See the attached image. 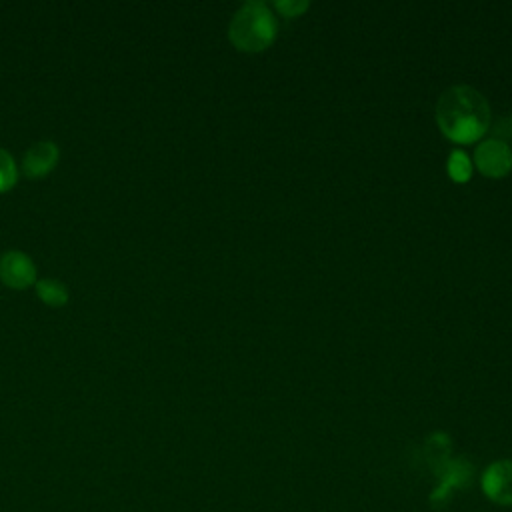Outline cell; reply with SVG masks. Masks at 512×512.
Listing matches in <instances>:
<instances>
[{"label":"cell","mask_w":512,"mask_h":512,"mask_svg":"<svg viewBox=\"0 0 512 512\" xmlns=\"http://www.w3.org/2000/svg\"><path fill=\"white\" fill-rule=\"evenodd\" d=\"M278 22L272 10L258 0L244 2L232 16L228 38L240 52H262L276 38Z\"/></svg>","instance_id":"7a4b0ae2"},{"label":"cell","mask_w":512,"mask_h":512,"mask_svg":"<svg viewBox=\"0 0 512 512\" xmlns=\"http://www.w3.org/2000/svg\"><path fill=\"white\" fill-rule=\"evenodd\" d=\"M474 164L488 178H504L512 170V148L498 138L482 140L474 150Z\"/></svg>","instance_id":"5b68a950"},{"label":"cell","mask_w":512,"mask_h":512,"mask_svg":"<svg viewBox=\"0 0 512 512\" xmlns=\"http://www.w3.org/2000/svg\"><path fill=\"white\" fill-rule=\"evenodd\" d=\"M274 6H276V10H278L282 16L294 18V16H300L302 12H306L310 4H308V2H302V0H278V2H274Z\"/></svg>","instance_id":"30bf717a"},{"label":"cell","mask_w":512,"mask_h":512,"mask_svg":"<svg viewBox=\"0 0 512 512\" xmlns=\"http://www.w3.org/2000/svg\"><path fill=\"white\" fill-rule=\"evenodd\" d=\"M36 264L22 250H6L0 254V282L14 290H26L36 284Z\"/></svg>","instance_id":"277c9868"},{"label":"cell","mask_w":512,"mask_h":512,"mask_svg":"<svg viewBox=\"0 0 512 512\" xmlns=\"http://www.w3.org/2000/svg\"><path fill=\"white\" fill-rule=\"evenodd\" d=\"M436 124L456 144H472L490 128V104L472 86L460 84L444 90L436 102Z\"/></svg>","instance_id":"6da1fadb"},{"label":"cell","mask_w":512,"mask_h":512,"mask_svg":"<svg viewBox=\"0 0 512 512\" xmlns=\"http://www.w3.org/2000/svg\"><path fill=\"white\" fill-rule=\"evenodd\" d=\"M446 172L452 182L466 184L472 178V160L462 150H452L446 162Z\"/></svg>","instance_id":"ba28073f"},{"label":"cell","mask_w":512,"mask_h":512,"mask_svg":"<svg viewBox=\"0 0 512 512\" xmlns=\"http://www.w3.org/2000/svg\"><path fill=\"white\" fill-rule=\"evenodd\" d=\"M18 182V166H16V160L14 156L0 148V194L12 190Z\"/></svg>","instance_id":"9c48e42d"},{"label":"cell","mask_w":512,"mask_h":512,"mask_svg":"<svg viewBox=\"0 0 512 512\" xmlns=\"http://www.w3.org/2000/svg\"><path fill=\"white\" fill-rule=\"evenodd\" d=\"M60 160V148L52 140L34 142L22 156V172L30 180L48 176Z\"/></svg>","instance_id":"8992f818"},{"label":"cell","mask_w":512,"mask_h":512,"mask_svg":"<svg viewBox=\"0 0 512 512\" xmlns=\"http://www.w3.org/2000/svg\"><path fill=\"white\" fill-rule=\"evenodd\" d=\"M34 290L38 294V298L52 308H60L66 306L70 300V292L68 286L56 278H40L34 284Z\"/></svg>","instance_id":"52a82bcc"},{"label":"cell","mask_w":512,"mask_h":512,"mask_svg":"<svg viewBox=\"0 0 512 512\" xmlns=\"http://www.w3.org/2000/svg\"><path fill=\"white\" fill-rule=\"evenodd\" d=\"M492 130H494V138H498L502 142H506V138H512V116L500 118Z\"/></svg>","instance_id":"8fae6325"},{"label":"cell","mask_w":512,"mask_h":512,"mask_svg":"<svg viewBox=\"0 0 512 512\" xmlns=\"http://www.w3.org/2000/svg\"><path fill=\"white\" fill-rule=\"evenodd\" d=\"M482 494L498 506H512V460L500 458L488 464L480 478Z\"/></svg>","instance_id":"3957f363"}]
</instances>
